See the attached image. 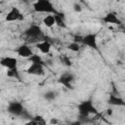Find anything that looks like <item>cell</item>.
I'll return each instance as SVG.
<instances>
[{"label": "cell", "mask_w": 125, "mask_h": 125, "mask_svg": "<svg viewBox=\"0 0 125 125\" xmlns=\"http://www.w3.org/2000/svg\"><path fill=\"white\" fill-rule=\"evenodd\" d=\"M23 35L29 39L28 42H40V41H43V40H48L46 38V35L44 34L43 32V29L42 27L39 25V24H35V23H32L30 24L24 31H23Z\"/></svg>", "instance_id": "obj_1"}, {"label": "cell", "mask_w": 125, "mask_h": 125, "mask_svg": "<svg viewBox=\"0 0 125 125\" xmlns=\"http://www.w3.org/2000/svg\"><path fill=\"white\" fill-rule=\"evenodd\" d=\"M32 7L34 12L36 13H46L48 15L60 14L54 7L53 3L49 0H37L34 3H32Z\"/></svg>", "instance_id": "obj_2"}, {"label": "cell", "mask_w": 125, "mask_h": 125, "mask_svg": "<svg viewBox=\"0 0 125 125\" xmlns=\"http://www.w3.org/2000/svg\"><path fill=\"white\" fill-rule=\"evenodd\" d=\"M77 109L80 117H89L90 114H94V115L99 114V111L94 105V103L91 99L83 101L80 104H78Z\"/></svg>", "instance_id": "obj_3"}, {"label": "cell", "mask_w": 125, "mask_h": 125, "mask_svg": "<svg viewBox=\"0 0 125 125\" xmlns=\"http://www.w3.org/2000/svg\"><path fill=\"white\" fill-rule=\"evenodd\" d=\"M24 110H25V108H24L23 104L18 101L10 102L7 106V111L14 116H21Z\"/></svg>", "instance_id": "obj_4"}, {"label": "cell", "mask_w": 125, "mask_h": 125, "mask_svg": "<svg viewBox=\"0 0 125 125\" xmlns=\"http://www.w3.org/2000/svg\"><path fill=\"white\" fill-rule=\"evenodd\" d=\"M81 43L84 46H87L93 50L98 51L99 47H98V42H97V34L96 33H88L86 35H84L82 37V41Z\"/></svg>", "instance_id": "obj_5"}, {"label": "cell", "mask_w": 125, "mask_h": 125, "mask_svg": "<svg viewBox=\"0 0 125 125\" xmlns=\"http://www.w3.org/2000/svg\"><path fill=\"white\" fill-rule=\"evenodd\" d=\"M75 79V76L73 73L71 72H65L63 74H62L60 77H59V83H61L62 85H63L65 88H67L68 90H73L74 87L72 85V82L74 81Z\"/></svg>", "instance_id": "obj_6"}, {"label": "cell", "mask_w": 125, "mask_h": 125, "mask_svg": "<svg viewBox=\"0 0 125 125\" xmlns=\"http://www.w3.org/2000/svg\"><path fill=\"white\" fill-rule=\"evenodd\" d=\"M22 20H23V16L21 12L16 7H12L5 16V21H8V22L18 21H22Z\"/></svg>", "instance_id": "obj_7"}, {"label": "cell", "mask_w": 125, "mask_h": 125, "mask_svg": "<svg viewBox=\"0 0 125 125\" xmlns=\"http://www.w3.org/2000/svg\"><path fill=\"white\" fill-rule=\"evenodd\" d=\"M0 64L7 69H13L18 67V60L15 57H10L6 56L0 59Z\"/></svg>", "instance_id": "obj_8"}, {"label": "cell", "mask_w": 125, "mask_h": 125, "mask_svg": "<svg viewBox=\"0 0 125 125\" xmlns=\"http://www.w3.org/2000/svg\"><path fill=\"white\" fill-rule=\"evenodd\" d=\"M102 21L104 23H106V24H117V25H120L122 23L121 20L118 18V16L114 12H108V13H106L102 18Z\"/></svg>", "instance_id": "obj_9"}, {"label": "cell", "mask_w": 125, "mask_h": 125, "mask_svg": "<svg viewBox=\"0 0 125 125\" xmlns=\"http://www.w3.org/2000/svg\"><path fill=\"white\" fill-rule=\"evenodd\" d=\"M25 71L29 75H36V76H42L45 73L44 65L36 64V63H30V65L27 67V69Z\"/></svg>", "instance_id": "obj_10"}, {"label": "cell", "mask_w": 125, "mask_h": 125, "mask_svg": "<svg viewBox=\"0 0 125 125\" xmlns=\"http://www.w3.org/2000/svg\"><path fill=\"white\" fill-rule=\"evenodd\" d=\"M16 52L17 54L21 57V58H25V59H28L30 56L33 55V52H32V49L29 47V45L27 44H21L20 45L17 49H16Z\"/></svg>", "instance_id": "obj_11"}, {"label": "cell", "mask_w": 125, "mask_h": 125, "mask_svg": "<svg viewBox=\"0 0 125 125\" xmlns=\"http://www.w3.org/2000/svg\"><path fill=\"white\" fill-rule=\"evenodd\" d=\"M107 104L109 105H117V106H124L125 105L124 100L121 97H119L113 93L109 94V97L107 99Z\"/></svg>", "instance_id": "obj_12"}, {"label": "cell", "mask_w": 125, "mask_h": 125, "mask_svg": "<svg viewBox=\"0 0 125 125\" xmlns=\"http://www.w3.org/2000/svg\"><path fill=\"white\" fill-rule=\"evenodd\" d=\"M36 48L42 53V54H45V55H48L51 51V48H52V44L49 40H43V41H40L38 43H36Z\"/></svg>", "instance_id": "obj_13"}, {"label": "cell", "mask_w": 125, "mask_h": 125, "mask_svg": "<svg viewBox=\"0 0 125 125\" xmlns=\"http://www.w3.org/2000/svg\"><path fill=\"white\" fill-rule=\"evenodd\" d=\"M55 18V24L61 28H66V23L64 21V17L62 14H58V15H54Z\"/></svg>", "instance_id": "obj_14"}, {"label": "cell", "mask_w": 125, "mask_h": 125, "mask_svg": "<svg viewBox=\"0 0 125 125\" xmlns=\"http://www.w3.org/2000/svg\"><path fill=\"white\" fill-rule=\"evenodd\" d=\"M57 97H58V93H57L56 91H54V90H48V91H46V92L43 94V98H44L46 101H48V102H53V101H55V100L57 99Z\"/></svg>", "instance_id": "obj_15"}, {"label": "cell", "mask_w": 125, "mask_h": 125, "mask_svg": "<svg viewBox=\"0 0 125 125\" xmlns=\"http://www.w3.org/2000/svg\"><path fill=\"white\" fill-rule=\"evenodd\" d=\"M42 22L44 23V25L46 27H52L55 25V18L54 15H47L43 18Z\"/></svg>", "instance_id": "obj_16"}, {"label": "cell", "mask_w": 125, "mask_h": 125, "mask_svg": "<svg viewBox=\"0 0 125 125\" xmlns=\"http://www.w3.org/2000/svg\"><path fill=\"white\" fill-rule=\"evenodd\" d=\"M28 61L31 63H36V64H43L44 65V61L42 59V57L38 54H33L32 56H30L28 58Z\"/></svg>", "instance_id": "obj_17"}, {"label": "cell", "mask_w": 125, "mask_h": 125, "mask_svg": "<svg viewBox=\"0 0 125 125\" xmlns=\"http://www.w3.org/2000/svg\"><path fill=\"white\" fill-rule=\"evenodd\" d=\"M6 75H7L8 77L21 80V74H20V71H19L18 67H17V68H13V69H8L7 72H6Z\"/></svg>", "instance_id": "obj_18"}, {"label": "cell", "mask_w": 125, "mask_h": 125, "mask_svg": "<svg viewBox=\"0 0 125 125\" xmlns=\"http://www.w3.org/2000/svg\"><path fill=\"white\" fill-rule=\"evenodd\" d=\"M60 61L62 62V63H63L66 66H71V64H72L70 58L66 55H61L60 56Z\"/></svg>", "instance_id": "obj_19"}, {"label": "cell", "mask_w": 125, "mask_h": 125, "mask_svg": "<svg viewBox=\"0 0 125 125\" xmlns=\"http://www.w3.org/2000/svg\"><path fill=\"white\" fill-rule=\"evenodd\" d=\"M67 49H68V50H70L71 52L77 53V52H79V51H80L81 47H80V45H79L78 43H75V42H71V43H69V44L67 45Z\"/></svg>", "instance_id": "obj_20"}, {"label": "cell", "mask_w": 125, "mask_h": 125, "mask_svg": "<svg viewBox=\"0 0 125 125\" xmlns=\"http://www.w3.org/2000/svg\"><path fill=\"white\" fill-rule=\"evenodd\" d=\"M32 120H34L37 123V125H47V121L42 115H34L32 117Z\"/></svg>", "instance_id": "obj_21"}, {"label": "cell", "mask_w": 125, "mask_h": 125, "mask_svg": "<svg viewBox=\"0 0 125 125\" xmlns=\"http://www.w3.org/2000/svg\"><path fill=\"white\" fill-rule=\"evenodd\" d=\"M73 10H74V12L79 13V12L82 11V6H81L79 3H74V4H73Z\"/></svg>", "instance_id": "obj_22"}, {"label": "cell", "mask_w": 125, "mask_h": 125, "mask_svg": "<svg viewBox=\"0 0 125 125\" xmlns=\"http://www.w3.org/2000/svg\"><path fill=\"white\" fill-rule=\"evenodd\" d=\"M82 37H83V36H81V35H75L72 42H75V43H78V44H79V43H81V41H82Z\"/></svg>", "instance_id": "obj_23"}, {"label": "cell", "mask_w": 125, "mask_h": 125, "mask_svg": "<svg viewBox=\"0 0 125 125\" xmlns=\"http://www.w3.org/2000/svg\"><path fill=\"white\" fill-rule=\"evenodd\" d=\"M105 112H106V115L110 117V116H112V114H113V109H112V108H110V107H108V108L106 109V111H105Z\"/></svg>", "instance_id": "obj_24"}, {"label": "cell", "mask_w": 125, "mask_h": 125, "mask_svg": "<svg viewBox=\"0 0 125 125\" xmlns=\"http://www.w3.org/2000/svg\"><path fill=\"white\" fill-rule=\"evenodd\" d=\"M25 125H37V123L31 119V120H28L27 122H25Z\"/></svg>", "instance_id": "obj_25"}, {"label": "cell", "mask_w": 125, "mask_h": 125, "mask_svg": "<svg viewBox=\"0 0 125 125\" xmlns=\"http://www.w3.org/2000/svg\"><path fill=\"white\" fill-rule=\"evenodd\" d=\"M71 125H82V122L79 121V120H77V121H75V122H72Z\"/></svg>", "instance_id": "obj_26"}, {"label": "cell", "mask_w": 125, "mask_h": 125, "mask_svg": "<svg viewBox=\"0 0 125 125\" xmlns=\"http://www.w3.org/2000/svg\"><path fill=\"white\" fill-rule=\"evenodd\" d=\"M51 123H52V124H57V123H58V121H57V119L53 118V119H51Z\"/></svg>", "instance_id": "obj_27"}, {"label": "cell", "mask_w": 125, "mask_h": 125, "mask_svg": "<svg viewBox=\"0 0 125 125\" xmlns=\"http://www.w3.org/2000/svg\"><path fill=\"white\" fill-rule=\"evenodd\" d=\"M1 15H2V10H0V17H1Z\"/></svg>", "instance_id": "obj_28"}]
</instances>
